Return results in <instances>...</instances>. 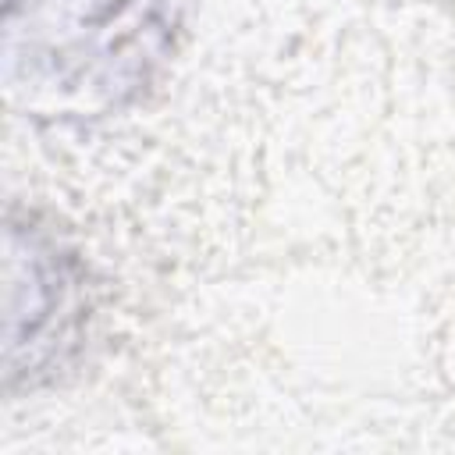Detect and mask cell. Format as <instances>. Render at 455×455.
I'll use <instances>...</instances> for the list:
<instances>
[{"mask_svg": "<svg viewBox=\"0 0 455 455\" xmlns=\"http://www.w3.org/2000/svg\"><path fill=\"white\" fill-rule=\"evenodd\" d=\"M181 0H7V82L32 110L96 117L164 64Z\"/></svg>", "mask_w": 455, "mask_h": 455, "instance_id": "cell-1", "label": "cell"}, {"mask_svg": "<svg viewBox=\"0 0 455 455\" xmlns=\"http://www.w3.org/2000/svg\"><path fill=\"white\" fill-rule=\"evenodd\" d=\"M11 284L25 288V302L11 299V327L25 320V327L7 334V370L11 377L28 370L39 373L60 359L64 345L82 316V284L85 270L75 252L46 228L28 220L25 228L11 224Z\"/></svg>", "mask_w": 455, "mask_h": 455, "instance_id": "cell-2", "label": "cell"}]
</instances>
